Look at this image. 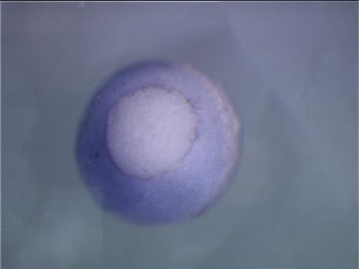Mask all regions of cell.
<instances>
[{
	"mask_svg": "<svg viewBox=\"0 0 359 269\" xmlns=\"http://www.w3.org/2000/svg\"><path fill=\"white\" fill-rule=\"evenodd\" d=\"M241 126L223 90L185 65L147 62L108 78L79 127L76 165L107 213L140 226L185 222L223 192Z\"/></svg>",
	"mask_w": 359,
	"mask_h": 269,
	"instance_id": "cell-1",
	"label": "cell"
}]
</instances>
